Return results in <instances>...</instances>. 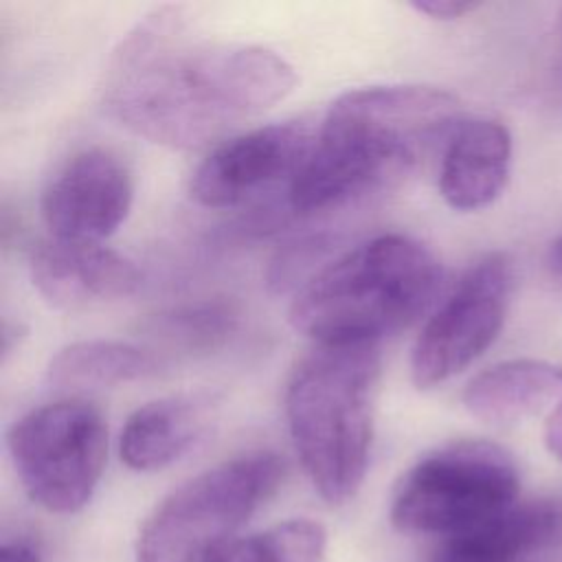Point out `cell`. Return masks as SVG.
I'll use <instances>...</instances> for the list:
<instances>
[{"label":"cell","mask_w":562,"mask_h":562,"mask_svg":"<svg viewBox=\"0 0 562 562\" xmlns=\"http://www.w3.org/2000/svg\"><path fill=\"white\" fill-rule=\"evenodd\" d=\"M296 86L277 50L213 40L182 7L143 15L112 50L101 105L127 132L171 149H198L283 101Z\"/></svg>","instance_id":"cell-1"},{"label":"cell","mask_w":562,"mask_h":562,"mask_svg":"<svg viewBox=\"0 0 562 562\" xmlns=\"http://www.w3.org/2000/svg\"><path fill=\"white\" fill-rule=\"evenodd\" d=\"M461 119L459 99L435 86L347 90L325 112L310 154L288 182V204L316 213L395 187L428 154H441Z\"/></svg>","instance_id":"cell-2"},{"label":"cell","mask_w":562,"mask_h":562,"mask_svg":"<svg viewBox=\"0 0 562 562\" xmlns=\"http://www.w3.org/2000/svg\"><path fill=\"white\" fill-rule=\"evenodd\" d=\"M435 252L402 233L371 237L334 257L292 299V327L321 347L378 345L415 323L437 299Z\"/></svg>","instance_id":"cell-3"},{"label":"cell","mask_w":562,"mask_h":562,"mask_svg":"<svg viewBox=\"0 0 562 562\" xmlns=\"http://www.w3.org/2000/svg\"><path fill=\"white\" fill-rule=\"evenodd\" d=\"M380 347H316L292 371L283 408L301 465L329 505L360 490L371 446Z\"/></svg>","instance_id":"cell-4"},{"label":"cell","mask_w":562,"mask_h":562,"mask_svg":"<svg viewBox=\"0 0 562 562\" xmlns=\"http://www.w3.org/2000/svg\"><path fill=\"white\" fill-rule=\"evenodd\" d=\"M283 461L248 452L222 461L171 490L145 518L136 562H204L277 492Z\"/></svg>","instance_id":"cell-5"},{"label":"cell","mask_w":562,"mask_h":562,"mask_svg":"<svg viewBox=\"0 0 562 562\" xmlns=\"http://www.w3.org/2000/svg\"><path fill=\"white\" fill-rule=\"evenodd\" d=\"M518 487L516 461L503 446L450 441L402 474L391 498V522L402 533L443 540L516 505Z\"/></svg>","instance_id":"cell-6"},{"label":"cell","mask_w":562,"mask_h":562,"mask_svg":"<svg viewBox=\"0 0 562 562\" xmlns=\"http://www.w3.org/2000/svg\"><path fill=\"white\" fill-rule=\"evenodd\" d=\"M7 450L33 503L53 514H75L101 481L108 426L97 406L66 397L15 419L7 432Z\"/></svg>","instance_id":"cell-7"},{"label":"cell","mask_w":562,"mask_h":562,"mask_svg":"<svg viewBox=\"0 0 562 562\" xmlns=\"http://www.w3.org/2000/svg\"><path fill=\"white\" fill-rule=\"evenodd\" d=\"M514 288L505 252L476 259L439 303L411 349V380L432 389L468 369L501 334Z\"/></svg>","instance_id":"cell-8"},{"label":"cell","mask_w":562,"mask_h":562,"mask_svg":"<svg viewBox=\"0 0 562 562\" xmlns=\"http://www.w3.org/2000/svg\"><path fill=\"white\" fill-rule=\"evenodd\" d=\"M134 180L125 160L105 147L70 156L42 191L40 211L55 239L101 244L125 222Z\"/></svg>","instance_id":"cell-9"},{"label":"cell","mask_w":562,"mask_h":562,"mask_svg":"<svg viewBox=\"0 0 562 562\" xmlns=\"http://www.w3.org/2000/svg\"><path fill=\"white\" fill-rule=\"evenodd\" d=\"M316 132L305 121L270 123L231 136L198 165L191 198L209 209H228L296 173Z\"/></svg>","instance_id":"cell-10"},{"label":"cell","mask_w":562,"mask_h":562,"mask_svg":"<svg viewBox=\"0 0 562 562\" xmlns=\"http://www.w3.org/2000/svg\"><path fill=\"white\" fill-rule=\"evenodd\" d=\"M29 272L40 296L61 310L123 299L140 285V270L125 255L55 237L31 250Z\"/></svg>","instance_id":"cell-11"},{"label":"cell","mask_w":562,"mask_h":562,"mask_svg":"<svg viewBox=\"0 0 562 562\" xmlns=\"http://www.w3.org/2000/svg\"><path fill=\"white\" fill-rule=\"evenodd\" d=\"M428 562H562V505L516 503L476 527L443 538Z\"/></svg>","instance_id":"cell-12"},{"label":"cell","mask_w":562,"mask_h":562,"mask_svg":"<svg viewBox=\"0 0 562 562\" xmlns=\"http://www.w3.org/2000/svg\"><path fill=\"white\" fill-rule=\"evenodd\" d=\"M512 136L490 116H463L441 149L439 193L454 211L490 206L505 189Z\"/></svg>","instance_id":"cell-13"},{"label":"cell","mask_w":562,"mask_h":562,"mask_svg":"<svg viewBox=\"0 0 562 562\" xmlns=\"http://www.w3.org/2000/svg\"><path fill=\"white\" fill-rule=\"evenodd\" d=\"M213 419L215 400L206 393H180L147 402L123 424L121 461L136 472L162 470L202 441Z\"/></svg>","instance_id":"cell-14"},{"label":"cell","mask_w":562,"mask_h":562,"mask_svg":"<svg viewBox=\"0 0 562 562\" xmlns=\"http://www.w3.org/2000/svg\"><path fill=\"white\" fill-rule=\"evenodd\" d=\"M461 400L472 417L492 426L551 415L562 404V367L536 358L505 360L476 373Z\"/></svg>","instance_id":"cell-15"},{"label":"cell","mask_w":562,"mask_h":562,"mask_svg":"<svg viewBox=\"0 0 562 562\" xmlns=\"http://www.w3.org/2000/svg\"><path fill=\"white\" fill-rule=\"evenodd\" d=\"M160 367V356L149 347L92 338L61 347L48 362L46 380L57 391L79 393L138 382L156 375Z\"/></svg>","instance_id":"cell-16"},{"label":"cell","mask_w":562,"mask_h":562,"mask_svg":"<svg viewBox=\"0 0 562 562\" xmlns=\"http://www.w3.org/2000/svg\"><path fill=\"white\" fill-rule=\"evenodd\" d=\"M241 312L228 299H198L151 314L143 323L151 349L176 353H209L220 349L239 327Z\"/></svg>","instance_id":"cell-17"},{"label":"cell","mask_w":562,"mask_h":562,"mask_svg":"<svg viewBox=\"0 0 562 562\" xmlns=\"http://www.w3.org/2000/svg\"><path fill=\"white\" fill-rule=\"evenodd\" d=\"M327 531L310 518H290L266 531L233 538L204 562H323Z\"/></svg>","instance_id":"cell-18"},{"label":"cell","mask_w":562,"mask_h":562,"mask_svg":"<svg viewBox=\"0 0 562 562\" xmlns=\"http://www.w3.org/2000/svg\"><path fill=\"white\" fill-rule=\"evenodd\" d=\"M338 246V235L329 231L307 233L279 246L266 270V283L272 292L285 294L301 290L316 272L329 263V255Z\"/></svg>","instance_id":"cell-19"},{"label":"cell","mask_w":562,"mask_h":562,"mask_svg":"<svg viewBox=\"0 0 562 562\" xmlns=\"http://www.w3.org/2000/svg\"><path fill=\"white\" fill-rule=\"evenodd\" d=\"M417 13H424L432 20H457L479 7V2L468 0H417L408 4Z\"/></svg>","instance_id":"cell-20"},{"label":"cell","mask_w":562,"mask_h":562,"mask_svg":"<svg viewBox=\"0 0 562 562\" xmlns=\"http://www.w3.org/2000/svg\"><path fill=\"white\" fill-rule=\"evenodd\" d=\"M0 562H44L37 544L29 538H11L0 547Z\"/></svg>","instance_id":"cell-21"},{"label":"cell","mask_w":562,"mask_h":562,"mask_svg":"<svg viewBox=\"0 0 562 562\" xmlns=\"http://www.w3.org/2000/svg\"><path fill=\"white\" fill-rule=\"evenodd\" d=\"M544 446L555 459L562 461V404L549 415L544 424Z\"/></svg>","instance_id":"cell-22"},{"label":"cell","mask_w":562,"mask_h":562,"mask_svg":"<svg viewBox=\"0 0 562 562\" xmlns=\"http://www.w3.org/2000/svg\"><path fill=\"white\" fill-rule=\"evenodd\" d=\"M555 46H553V57H551V86L553 90L562 97V13L558 22V33H555Z\"/></svg>","instance_id":"cell-23"},{"label":"cell","mask_w":562,"mask_h":562,"mask_svg":"<svg viewBox=\"0 0 562 562\" xmlns=\"http://www.w3.org/2000/svg\"><path fill=\"white\" fill-rule=\"evenodd\" d=\"M544 266H547V272L551 274V279H555L562 285V235L549 244L547 255H544Z\"/></svg>","instance_id":"cell-24"}]
</instances>
